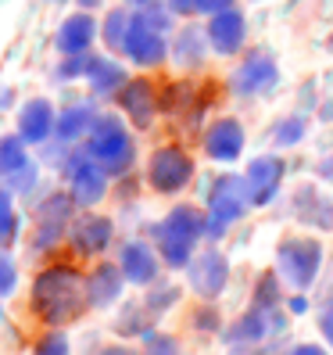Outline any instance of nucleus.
Here are the masks:
<instances>
[{"label":"nucleus","instance_id":"1","mask_svg":"<svg viewBox=\"0 0 333 355\" xmlns=\"http://www.w3.org/2000/svg\"><path fill=\"white\" fill-rule=\"evenodd\" d=\"M33 302H36V312H39V316L57 327V323L75 320L79 312L87 309L90 287H87V280H82L75 269L57 266V269H47V273L36 280Z\"/></svg>","mask_w":333,"mask_h":355},{"label":"nucleus","instance_id":"2","mask_svg":"<svg viewBox=\"0 0 333 355\" xmlns=\"http://www.w3.org/2000/svg\"><path fill=\"white\" fill-rule=\"evenodd\" d=\"M90 158L104 173H122L133 165V140L115 115H97L90 130Z\"/></svg>","mask_w":333,"mask_h":355},{"label":"nucleus","instance_id":"3","mask_svg":"<svg viewBox=\"0 0 333 355\" xmlns=\"http://www.w3.org/2000/svg\"><path fill=\"white\" fill-rule=\"evenodd\" d=\"M251 183H247V176H219L212 183V191H208V208H212V216H208V234L212 237H222L226 226L237 223L244 216V208L251 205Z\"/></svg>","mask_w":333,"mask_h":355},{"label":"nucleus","instance_id":"4","mask_svg":"<svg viewBox=\"0 0 333 355\" xmlns=\"http://www.w3.org/2000/svg\"><path fill=\"white\" fill-rule=\"evenodd\" d=\"M201 230H204V223H201V216H197V208H190V205L172 208L169 219L154 230L158 241H161L165 262H169V266H183L186 259H190L194 244H197V237H201Z\"/></svg>","mask_w":333,"mask_h":355},{"label":"nucleus","instance_id":"5","mask_svg":"<svg viewBox=\"0 0 333 355\" xmlns=\"http://www.w3.org/2000/svg\"><path fill=\"white\" fill-rule=\"evenodd\" d=\"M190 176H194V162L186 158L179 148H161L151 158V165H147V180H151L154 191H161V194L183 191V187L190 183Z\"/></svg>","mask_w":333,"mask_h":355},{"label":"nucleus","instance_id":"6","mask_svg":"<svg viewBox=\"0 0 333 355\" xmlns=\"http://www.w3.org/2000/svg\"><path fill=\"white\" fill-rule=\"evenodd\" d=\"M319 262H323V252H319L316 241H287L280 248V273L294 287H308L316 280Z\"/></svg>","mask_w":333,"mask_h":355},{"label":"nucleus","instance_id":"7","mask_svg":"<svg viewBox=\"0 0 333 355\" xmlns=\"http://www.w3.org/2000/svg\"><path fill=\"white\" fill-rule=\"evenodd\" d=\"M280 79V69L269 51H251L244 58V65L233 72V90L244 94V97H262L276 87Z\"/></svg>","mask_w":333,"mask_h":355},{"label":"nucleus","instance_id":"8","mask_svg":"<svg viewBox=\"0 0 333 355\" xmlns=\"http://www.w3.org/2000/svg\"><path fill=\"white\" fill-rule=\"evenodd\" d=\"M122 54H126L133 65H140V69H154V65L165 61L169 47H165V36L158 29H151L147 22H140V18L133 15V26H129V36H126Z\"/></svg>","mask_w":333,"mask_h":355},{"label":"nucleus","instance_id":"9","mask_svg":"<svg viewBox=\"0 0 333 355\" xmlns=\"http://www.w3.org/2000/svg\"><path fill=\"white\" fill-rule=\"evenodd\" d=\"M69 194H54L39 205V219H36V248H51L54 241H61L69 234V212H72Z\"/></svg>","mask_w":333,"mask_h":355},{"label":"nucleus","instance_id":"10","mask_svg":"<svg viewBox=\"0 0 333 355\" xmlns=\"http://www.w3.org/2000/svg\"><path fill=\"white\" fill-rule=\"evenodd\" d=\"M208 44H212L219 54H237L240 47H244V33H247V26H244V15L240 11H233V8H226V11H219V15H212L208 18Z\"/></svg>","mask_w":333,"mask_h":355},{"label":"nucleus","instance_id":"11","mask_svg":"<svg viewBox=\"0 0 333 355\" xmlns=\"http://www.w3.org/2000/svg\"><path fill=\"white\" fill-rule=\"evenodd\" d=\"M226 277H230V269H226V259L219 252H201L194 262H190V287L197 291V295L204 298H212L219 295V291L226 287Z\"/></svg>","mask_w":333,"mask_h":355},{"label":"nucleus","instance_id":"12","mask_svg":"<svg viewBox=\"0 0 333 355\" xmlns=\"http://www.w3.org/2000/svg\"><path fill=\"white\" fill-rule=\"evenodd\" d=\"M54 126H57V115L51 108V101H44V97L29 101L26 108L18 112V137L26 144H44L54 133Z\"/></svg>","mask_w":333,"mask_h":355},{"label":"nucleus","instance_id":"13","mask_svg":"<svg viewBox=\"0 0 333 355\" xmlns=\"http://www.w3.org/2000/svg\"><path fill=\"white\" fill-rule=\"evenodd\" d=\"M118 104H122V112H126L136 126H151V119H154V87L147 79H129L126 87L118 90Z\"/></svg>","mask_w":333,"mask_h":355},{"label":"nucleus","instance_id":"14","mask_svg":"<svg viewBox=\"0 0 333 355\" xmlns=\"http://www.w3.org/2000/svg\"><path fill=\"white\" fill-rule=\"evenodd\" d=\"M69 241L75 244V252L82 255H93V252H104L111 241V223L100 219V216H82L69 226Z\"/></svg>","mask_w":333,"mask_h":355},{"label":"nucleus","instance_id":"15","mask_svg":"<svg viewBox=\"0 0 333 355\" xmlns=\"http://www.w3.org/2000/svg\"><path fill=\"white\" fill-rule=\"evenodd\" d=\"M204 148H208V155L219 158V162H233L244 151V130H240V122L237 119H219L215 126L208 130Z\"/></svg>","mask_w":333,"mask_h":355},{"label":"nucleus","instance_id":"16","mask_svg":"<svg viewBox=\"0 0 333 355\" xmlns=\"http://www.w3.org/2000/svg\"><path fill=\"white\" fill-rule=\"evenodd\" d=\"M280 180H283V162L280 158H255L251 169H247V183H251V198L255 205H265L280 191Z\"/></svg>","mask_w":333,"mask_h":355},{"label":"nucleus","instance_id":"17","mask_svg":"<svg viewBox=\"0 0 333 355\" xmlns=\"http://www.w3.org/2000/svg\"><path fill=\"white\" fill-rule=\"evenodd\" d=\"M97 36V22L82 11V15H72L65 26L57 29V51L61 54H87V47L93 44Z\"/></svg>","mask_w":333,"mask_h":355},{"label":"nucleus","instance_id":"18","mask_svg":"<svg viewBox=\"0 0 333 355\" xmlns=\"http://www.w3.org/2000/svg\"><path fill=\"white\" fill-rule=\"evenodd\" d=\"M122 273L133 284H151L158 277V259L147 244H126L122 248Z\"/></svg>","mask_w":333,"mask_h":355},{"label":"nucleus","instance_id":"19","mask_svg":"<svg viewBox=\"0 0 333 355\" xmlns=\"http://www.w3.org/2000/svg\"><path fill=\"white\" fill-rule=\"evenodd\" d=\"M126 69L118 65V61L111 58H93V65H90V87L97 97H108V94H118L122 87H126Z\"/></svg>","mask_w":333,"mask_h":355},{"label":"nucleus","instance_id":"20","mask_svg":"<svg viewBox=\"0 0 333 355\" xmlns=\"http://www.w3.org/2000/svg\"><path fill=\"white\" fill-rule=\"evenodd\" d=\"M208 47H212V44H208V33H201V29H194V26H186V29L179 33V40H176L172 54H176V61H179L183 69H201Z\"/></svg>","mask_w":333,"mask_h":355},{"label":"nucleus","instance_id":"21","mask_svg":"<svg viewBox=\"0 0 333 355\" xmlns=\"http://www.w3.org/2000/svg\"><path fill=\"white\" fill-rule=\"evenodd\" d=\"M93 119H97V112L90 108V104H72L69 112H61L54 133H57L61 144H72V140H79L82 133L93 130Z\"/></svg>","mask_w":333,"mask_h":355},{"label":"nucleus","instance_id":"22","mask_svg":"<svg viewBox=\"0 0 333 355\" xmlns=\"http://www.w3.org/2000/svg\"><path fill=\"white\" fill-rule=\"evenodd\" d=\"M90 287V305H111L122 291V277L115 266H97V273L87 280Z\"/></svg>","mask_w":333,"mask_h":355},{"label":"nucleus","instance_id":"23","mask_svg":"<svg viewBox=\"0 0 333 355\" xmlns=\"http://www.w3.org/2000/svg\"><path fill=\"white\" fill-rule=\"evenodd\" d=\"M29 165L26 158V140L22 137H4L0 140V176H18Z\"/></svg>","mask_w":333,"mask_h":355},{"label":"nucleus","instance_id":"24","mask_svg":"<svg viewBox=\"0 0 333 355\" xmlns=\"http://www.w3.org/2000/svg\"><path fill=\"white\" fill-rule=\"evenodd\" d=\"M129 26H133V15H126L122 8H118V11H111L108 18H104V29H100L104 47H111V51H122V47H126Z\"/></svg>","mask_w":333,"mask_h":355},{"label":"nucleus","instance_id":"25","mask_svg":"<svg viewBox=\"0 0 333 355\" xmlns=\"http://www.w3.org/2000/svg\"><path fill=\"white\" fill-rule=\"evenodd\" d=\"M18 234V216L11 208V191H0V248H8Z\"/></svg>","mask_w":333,"mask_h":355},{"label":"nucleus","instance_id":"26","mask_svg":"<svg viewBox=\"0 0 333 355\" xmlns=\"http://www.w3.org/2000/svg\"><path fill=\"white\" fill-rule=\"evenodd\" d=\"M190 104H201V101H194L190 83H176V87H169L161 94V108L165 112H179V108H190Z\"/></svg>","mask_w":333,"mask_h":355},{"label":"nucleus","instance_id":"27","mask_svg":"<svg viewBox=\"0 0 333 355\" xmlns=\"http://www.w3.org/2000/svg\"><path fill=\"white\" fill-rule=\"evenodd\" d=\"M276 144H298L301 137H305V119H298V115H290V119H283V122H276Z\"/></svg>","mask_w":333,"mask_h":355},{"label":"nucleus","instance_id":"28","mask_svg":"<svg viewBox=\"0 0 333 355\" xmlns=\"http://www.w3.org/2000/svg\"><path fill=\"white\" fill-rule=\"evenodd\" d=\"M90 65H93V58H90V54H69L65 61H61V69H57V76H61V79L90 76Z\"/></svg>","mask_w":333,"mask_h":355},{"label":"nucleus","instance_id":"29","mask_svg":"<svg viewBox=\"0 0 333 355\" xmlns=\"http://www.w3.org/2000/svg\"><path fill=\"white\" fill-rule=\"evenodd\" d=\"M276 298H280V284H276V277H262V280H258V291H255V305H262V309H276Z\"/></svg>","mask_w":333,"mask_h":355},{"label":"nucleus","instance_id":"30","mask_svg":"<svg viewBox=\"0 0 333 355\" xmlns=\"http://www.w3.org/2000/svg\"><path fill=\"white\" fill-rule=\"evenodd\" d=\"M147 355H179V345L165 334H147Z\"/></svg>","mask_w":333,"mask_h":355},{"label":"nucleus","instance_id":"31","mask_svg":"<svg viewBox=\"0 0 333 355\" xmlns=\"http://www.w3.org/2000/svg\"><path fill=\"white\" fill-rule=\"evenodd\" d=\"M15 262L0 252V295H8V291H15Z\"/></svg>","mask_w":333,"mask_h":355},{"label":"nucleus","instance_id":"32","mask_svg":"<svg viewBox=\"0 0 333 355\" xmlns=\"http://www.w3.org/2000/svg\"><path fill=\"white\" fill-rule=\"evenodd\" d=\"M36 355H69V341L61 338V334H51L47 341H39Z\"/></svg>","mask_w":333,"mask_h":355},{"label":"nucleus","instance_id":"33","mask_svg":"<svg viewBox=\"0 0 333 355\" xmlns=\"http://www.w3.org/2000/svg\"><path fill=\"white\" fill-rule=\"evenodd\" d=\"M176 298H179V291H176V287H161L158 295H151L147 309H151V312H161V309H169V305H172Z\"/></svg>","mask_w":333,"mask_h":355},{"label":"nucleus","instance_id":"34","mask_svg":"<svg viewBox=\"0 0 333 355\" xmlns=\"http://www.w3.org/2000/svg\"><path fill=\"white\" fill-rule=\"evenodd\" d=\"M226 8H233V0H197V11L201 15H219Z\"/></svg>","mask_w":333,"mask_h":355},{"label":"nucleus","instance_id":"35","mask_svg":"<svg viewBox=\"0 0 333 355\" xmlns=\"http://www.w3.org/2000/svg\"><path fill=\"white\" fill-rule=\"evenodd\" d=\"M169 11L172 15H194L197 11V0H169Z\"/></svg>","mask_w":333,"mask_h":355},{"label":"nucleus","instance_id":"36","mask_svg":"<svg viewBox=\"0 0 333 355\" xmlns=\"http://www.w3.org/2000/svg\"><path fill=\"white\" fill-rule=\"evenodd\" d=\"M11 104H15V90L0 87V108H11Z\"/></svg>","mask_w":333,"mask_h":355},{"label":"nucleus","instance_id":"37","mask_svg":"<svg viewBox=\"0 0 333 355\" xmlns=\"http://www.w3.org/2000/svg\"><path fill=\"white\" fill-rule=\"evenodd\" d=\"M323 330H326V338L333 345V309H326V316H323Z\"/></svg>","mask_w":333,"mask_h":355},{"label":"nucleus","instance_id":"38","mask_svg":"<svg viewBox=\"0 0 333 355\" xmlns=\"http://www.w3.org/2000/svg\"><path fill=\"white\" fill-rule=\"evenodd\" d=\"M290 355H326L323 348H316V345H301V348H294Z\"/></svg>","mask_w":333,"mask_h":355},{"label":"nucleus","instance_id":"39","mask_svg":"<svg viewBox=\"0 0 333 355\" xmlns=\"http://www.w3.org/2000/svg\"><path fill=\"white\" fill-rule=\"evenodd\" d=\"M305 309H308L305 298H294V302H290V312H305Z\"/></svg>","mask_w":333,"mask_h":355},{"label":"nucleus","instance_id":"40","mask_svg":"<svg viewBox=\"0 0 333 355\" xmlns=\"http://www.w3.org/2000/svg\"><path fill=\"white\" fill-rule=\"evenodd\" d=\"M129 4H133L136 11H143V8H151V4H158V0H129Z\"/></svg>","mask_w":333,"mask_h":355},{"label":"nucleus","instance_id":"41","mask_svg":"<svg viewBox=\"0 0 333 355\" xmlns=\"http://www.w3.org/2000/svg\"><path fill=\"white\" fill-rule=\"evenodd\" d=\"M100 355H133V352H129V348H104Z\"/></svg>","mask_w":333,"mask_h":355},{"label":"nucleus","instance_id":"42","mask_svg":"<svg viewBox=\"0 0 333 355\" xmlns=\"http://www.w3.org/2000/svg\"><path fill=\"white\" fill-rule=\"evenodd\" d=\"M319 173H323V176H326V180H333V158H330V162H326V165H323V169H319Z\"/></svg>","mask_w":333,"mask_h":355},{"label":"nucleus","instance_id":"43","mask_svg":"<svg viewBox=\"0 0 333 355\" xmlns=\"http://www.w3.org/2000/svg\"><path fill=\"white\" fill-rule=\"evenodd\" d=\"M97 4H100V0H79V8H87V11H90V8H97Z\"/></svg>","mask_w":333,"mask_h":355},{"label":"nucleus","instance_id":"44","mask_svg":"<svg viewBox=\"0 0 333 355\" xmlns=\"http://www.w3.org/2000/svg\"><path fill=\"white\" fill-rule=\"evenodd\" d=\"M0 320H4V312H0Z\"/></svg>","mask_w":333,"mask_h":355},{"label":"nucleus","instance_id":"45","mask_svg":"<svg viewBox=\"0 0 333 355\" xmlns=\"http://www.w3.org/2000/svg\"><path fill=\"white\" fill-rule=\"evenodd\" d=\"M57 4H61V0H57Z\"/></svg>","mask_w":333,"mask_h":355}]
</instances>
